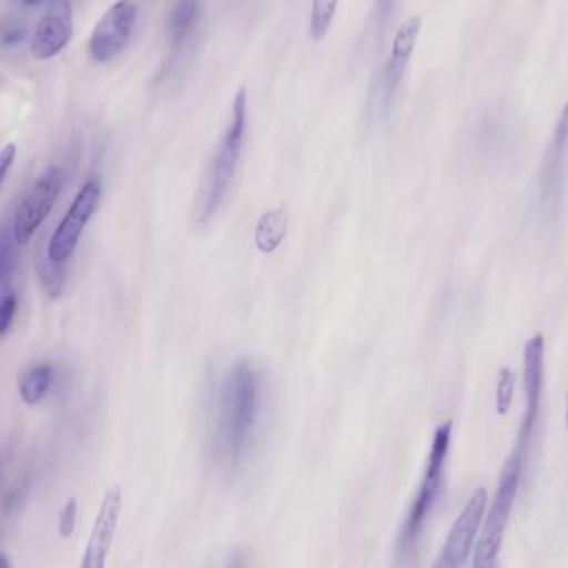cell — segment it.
I'll return each instance as SVG.
<instances>
[{
	"label": "cell",
	"mask_w": 568,
	"mask_h": 568,
	"mask_svg": "<svg viewBox=\"0 0 568 568\" xmlns=\"http://www.w3.org/2000/svg\"><path fill=\"white\" fill-rule=\"evenodd\" d=\"M262 406V374L248 361H240L226 373L216 404V456L230 469L245 459L255 439Z\"/></svg>",
	"instance_id": "obj_1"
},
{
	"label": "cell",
	"mask_w": 568,
	"mask_h": 568,
	"mask_svg": "<svg viewBox=\"0 0 568 568\" xmlns=\"http://www.w3.org/2000/svg\"><path fill=\"white\" fill-rule=\"evenodd\" d=\"M62 186L63 175L57 166H50L36 180L16 212L12 233L17 245H29L37 230L52 212Z\"/></svg>",
	"instance_id": "obj_6"
},
{
	"label": "cell",
	"mask_w": 568,
	"mask_h": 568,
	"mask_svg": "<svg viewBox=\"0 0 568 568\" xmlns=\"http://www.w3.org/2000/svg\"><path fill=\"white\" fill-rule=\"evenodd\" d=\"M17 300L13 294L7 293L0 296V336L10 329L13 316H16Z\"/></svg>",
	"instance_id": "obj_23"
},
{
	"label": "cell",
	"mask_w": 568,
	"mask_h": 568,
	"mask_svg": "<svg viewBox=\"0 0 568 568\" xmlns=\"http://www.w3.org/2000/svg\"><path fill=\"white\" fill-rule=\"evenodd\" d=\"M566 427L568 430V390H567V397H566Z\"/></svg>",
	"instance_id": "obj_29"
},
{
	"label": "cell",
	"mask_w": 568,
	"mask_h": 568,
	"mask_svg": "<svg viewBox=\"0 0 568 568\" xmlns=\"http://www.w3.org/2000/svg\"><path fill=\"white\" fill-rule=\"evenodd\" d=\"M120 510H122V490L120 486L110 487L97 514L80 568H105L106 556L119 526Z\"/></svg>",
	"instance_id": "obj_12"
},
{
	"label": "cell",
	"mask_w": 568,
	"mask_h": 568,
	"mask_svg": "<svg viewBox=\"0 0 568 568\" xmlns=\"http://www.w3.org/2000/svg\"><path fill=\"white\" fill-rule=\"evenodd\" d=\"M17 149L13 143H9V145L3 146L0 150V185H2L3 179H6L9 170L12 169L13 160H16Z\"/></svg>",
	"instance_id": "obj_24"
},
{
	"label": "cell",
	"mask_w": 568,
	"mask_h": 568,
	"mask_svg": "<svg viewBox=\"0 0 568 568\" xmlns=\"http://www.w3.org/2000/svg\"><path fill=\"white\" fill-rule=\"evenodd\" d=\"M100 199H102V183L97 176H92L87 180L50 239L49 248H47V258L50 262L63 265L72 258L83 230L99 209Z\"/></svg>",
	"instance_id": "obj_5"
},
{
	"label": "cell",
	"mask_w": 568,
	"mask_h": 568,
	"mask_svg": "<svg viewBox=\"0 0 568 568\" xmlns=\"http://www.w3.org/2000/svg\"><path fill=\"white\" fill-rule=\"evenodd\" d=\"M524 460H526V454L514 447L513 454L507 457L500 469L499 486L489 513L484 517L483 529L474 549L473 568H497L504 534L509 526L510 514H513L520 477H523Z\"/></svg>",
	"instance_id": "obj_4"
},
{
	"label": "cell",
	"mask_w": 568,
	"mask_h": 568,
	"mask_svg": "<svg viewBox=\"0 0 568 568\" xmlns=\"http://www.w3.org/2000/svg\"><path fill=\"white\" fill-rule=\"evenodd\" d=\"M568 99L557 120L540 166V202L550 210H559L566 195L568 169Z\"/></svg>",
	"instance_id": "obj_10"
},
{
	"label": "cell",
	"mask_w": 568,
	"mask_h": 568,
	"mask_svg": "<svg viewBox=\"0 0 568 568\" xmlns=\"http://www.w3.org/2000/svg\"><path fill=\"white\" fill-rule=\"evenodd\" d=\"M139 6L135 0H116L97 22L90 36L89 52L97 63L110 62L123 52L133 27H135Z\"/></svg>",
	"instance_id": "obj_8"
},
{
	"label": "cell",
	"mask_w": 568,
	"mask_h": 568,
	"mask_svg": "<svg viewBox=\"0 0 568 568\" xmlns=\"http://www.w3.org/2000/svg\"><path fill=\"white\" fill-rule=\"evenodd\" d=\"M26 26L17 20H9L0 26V45L7 47V49L19 45L26 40Z\"/></svg>",
	"instance_id": "obj_22"
},
{
	"label": "cell",
	"mask_w": 568,
	"mask_h": 568,
	"mask_svg": "<svg viewBox=\"0 0 568 568\" xmlns=\"http://www.w3.org/2000/svg\"><path fill=\"white\" fill-rule=\"evenodd\" d=\"M52 379L53 371L49 364H37V366L30 367L20 379L19 390L23 403L29 404V406L40 403L49 393Z\"/></svg>",
	"instance_id": "obj_15"
},
{
	"label": "cell",
	"mask_w": 568,
	"mask_h": 568,
	"mask_svg": "<svg viewBox=\"0 0 568 568\" xmlns=\"http://www.w3.org/2000/svg\"><path fill=\"white\" fill-rule=\"evenodd\" d=\"M65 270L59 263L50 262L49 258L40 262L39 276L42 280L43 287L49 291L50 296H59L65 284Z\"/></svg>",
	"instance_id": "obj_19"
},
{
	"label": "cell",
	"mask_w": 568,
	"mask_h": 568,
	"mask_svg": "<svg viewBox=\"0 0 568 568\" xmlns=\"http://www.w3.org/2000/svg\"><path fill=\"white\" fill-rule=\"evenodd\" d=\"M464 564L447 554L440 552L433 568H460Z\"/></svg>",
	"instance_id": "obj_25"
},
{
	"label": "cell",
	"mask_w": 568,
	"mask_h": 568,
	"mask_svg": "<svg viewBox=\"0 0 568 568\" xmlns=\"http://www.w3.org/2000/svg\"><path fill=\"white\" fill-rule=\"evenodd\" d=\"M396 2L397 0H374L371 20H373L374 39L377 43L383 42L384 36H386L387 26H389Z\"/></svg>",
	"instance_id": "obj_20"
},
{
	"label": "cell",
	"mask_w": 568,
	"mask_h": 568,
	"mask_svg": "<svg viewBox=\"0 0 568 568\" xmlns=\"http://www.w3.org/2000/svg\"><path fill=\"white\" fill-rule=\"evenodd\" d=\"M246 129H248V93L246 89H240L233 100L229 125L220 140L219 149L213 155L205 182L200 190L199 205H196V220L200 225L212 222L229 199L230 189L242 160Z\"/></svg>",
	"instance_id": "obj_2"
},
{
	"label": "cell",
	"mask_w": 568,
	"mask_h": 568,
	"mask_svg": "<svg viewBox=\"0 0 568 568\" xmlns=\"http://www.w3.org/2000/svg\"><path fill=\"white\" fill-rule=\"evenodd\" d=\"M225 568H248V560H246L245 552L235 550V552L230 556L229 564H226Z\"/></svg>",
	"instance_id": "obj_26"
},
{
	"label": "cell",
	"mask_w": 568,
	"mask_h": 568,
	"mask_svg": "<svg viewBox=\"0 0 568 568\" xmlns=\"http://www.w3.org/2000/svg\"><path fill=\"white\" fill-rule=\"evenodd\" d=\"M453 420H446L434 433L423 480H420L419 489L410 503L406 519L399 530V537H397V552L400 557L409 556L416 549L427 519L443 493L447 457H449L450 443H453Z\"/></svg>",
	"instance_id": "obj_3"
},
{
	"label": "cell",
	"mask_w": 568,
	"mask_h": 568,
	"mask_svg": "<svg viewBox=\"0 0 568 568\" xmlns=\"http://www.w3.org/2000/svg\"><path fill=\"white\" fill-rule=\"evenodd\" d=\"M420 30H423V17L413 16L404 20L399 29L394 33L389 57H387L386 63H384L379 83H377L376 103H379L377 109L384 115L393 109L397 90H399L400 83H403L410 57H413L417 40H419Z\"/></svg>",
	"instance_id": "obj_7"
},
{
	"label": "cell",
	"mask_w": 568,
	"mask_h": 568,
	"mask_svg": "<svg viewBox=\"0 0 568 568\" xmlns=\"http://www.w3.org/2000/svg\"><path fill=\"white\" fill-rule=\"evenodd\" d=\"M544 374H546V339L542 334L527 339L524 346V393H526V410L520 424L516 449L527 454L537 417H539L540 400L544 393Z\"/></svg>",
	"instance_id": "obj_9"
},
{
	"label": "cell",
	"mask_w": 568,
	"mask_h": 568,
	"mask_svg": "<svg viewBox=\"0 0 568 568\" xmlns=\"http://www.w3.org/2000/svg\"><path fill=\"white\" fill-rule=\"evenodd\" d=\"M77 510H79V503H77L75 497H70L63 504L59 516V534L62 539H70L72 537L73 530H75Z\"/></svg>",
	"instance_id": "obj_21"
},
{
	"label": "cell",
	"mask_w": 568,
	"mask_h": 568,
	"mask_svg": "<svg viewBox=\"0 0 568 568\" xmlns=\"http://www.w3.org/2000/svg\"><path fill=\"white\" fill-rule=\"evenodd\" d=\"M339 0H311L310 36L313 40H323L329 32L336 17Z\"/></svg>",
	"instance_id": "obj_16"
},
{
	"label": "cell",
	"mask_w": 568,
	"mask_h": 568,
	"mask_svg": "<svg viewBox=\"0 0 568 568\" xmlns=\"http://www.w3.org/2000/svg\"><path fill=\"white\" fill-rule=\"evenodd\" d=\"M517 376L510 367H500L497 379L496 407L499 416H506L513 406L514 390H516Z\"/></svg>",
	"instance_id": "obj_18"
},
{
	"label": "cell",
	"mask_w": 568,
	"mask_h": 568,
	"mask_svg": "<svg viewBox=\"0 0 568 568\" xmlns=\"http://www.w3.org/2000/svg\"><path fill=\"white\" fill-rule=\"evenodd\" d=\"M17 242L13 233L7 229H0V293L9 290L12 283L13 272L17 265Z\"/></svg>",
	"instance_id": "obj_17"
},
{
	"label": "cell",
	"mask_w": 568,
	"mask_h": 568,
	"mask_svg": "<svg viewBox=\"0 0 568 568\" xmlns=\"http://www.w3.org/2000/svg\"><path fill=\"white\" fill-rule=\"evenodd\" d=\"M23 6H36V3L42 2V0H20Z\"/></svg>",
	"instance_id": "obj_28"
},
{
	"label": "cell",
	"mask_w": 568,
	"mask_h": 568,
	"mask_svg": "<svg viewBox=\"0 0 568 568\" xmlns=\"http://www.w3.org/2000/svg\"><path fill=\"white\" fill-rule=\"evenodd\" d=\"M286 235V215L283 210H273L260 219L256 226V246L263 253H272L282 245Z\"/></svg>",
	"instance_id": "obj_14"
},
{
	"label": "cell",
	"mask_w": 568,
	"mask_h": 568,
	"mask_svg": "<svg viewBox=\"0 0 568 568\" xmlns=\"http://www.w3.org/2000/svg\"><path fill=\"white\" fill-rule=\"evenodd\" d=\"M73 33V10L69 0H50L43 16L30 37L33 59L49 60L59 55Z\"/></svg>",
	"instance_id": "obj_11"
},
{
	"label": "cell",
	"mask_w": 568,
	"mask_h": 568,
	"mask_svg": "<svg viewBox=\"0 0 568 568\" xmlns=\"http://www.w3.org/2000/svg\"><path fill=\"white\" fill-rule=\"evenodd\" d=\"M203 0H175L170 9L166 30L173 49H180L189 42L193 30L202 19Z\"/></svg>",
	"instance_id": "obj_13"
},
{
	"label": "cell",
	"mask_w": 568,
	"mask_h": 568,
	"mask_svg": "<svg viewBox=\"0 0 568 568\" xmlns=\"http://www.w3.org/2000/svg\"><path fill=\"white\" fill-rule=\"evenodd\" d=\"M0 568H10L9 559L6 556H0Z\"/></svg>",
	"instance_id": "obj_27"
}]
</instances>
